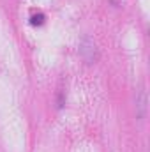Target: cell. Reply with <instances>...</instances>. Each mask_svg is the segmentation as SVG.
I'll use <instances>...</instances> for the list:
<instances>
[{"mask_svg": "<svg viewBox=\"0 0 150 152\" xmlns=\"http://www.w3.org/2000/svg\"><path fill=\"white\" fill-rule=\"evenodd\" d=\"M79 53H81V57L85 58V62L94 64V62L97 60V48H95V42L90 37H83L81 44H79Z\"/></svg>", "mask_w": 150, "mask_h": 152, "instance_id": "1", "label": "cell"}]
</instances>
